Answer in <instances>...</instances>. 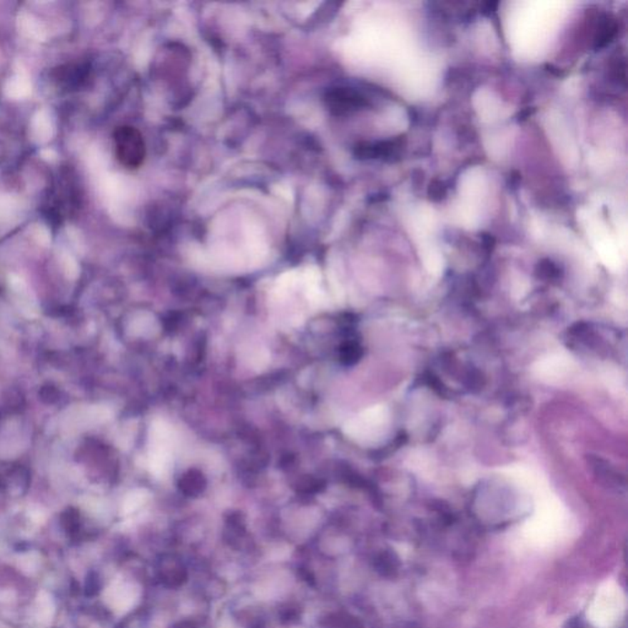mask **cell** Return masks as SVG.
Segmentation results:
<instances>
[{"instance_id":"cell-5","label":"cell","mask_w":628,"mask_h":628,"mask_svg":"<svg viewBox=\"0 0 628 628\" xmlns=\"http://www.w3.org/2000/svg\"><path fill=\"white\" fill-rule=\"evenodd\" d=\"M280 619L283 621V624H296L297 621L300 619V612H298L297 609L288 607H286V609H284V610H281V612H280Z\"/></svg>"},{"instance_id":"cell-2","label":"cell","mask_w":628,"mask_h":628,"mask_svg":"<svg viewBox=\"0 0 628 628\" xmlns=\"http://www.w3.org/2000/svg\"><path fill=\"white\" fill-rule=\"evenodd\" d=\"M158 576L163 585H166L168 588H179L186 583L188 578L186 568L176 559L163 561L161 567L158 569Z\"/></svg>"},{"instance_id":"cell-8","label":"cell","mask_w":628,"mask_h":628,"mask_svg":"<svg viewBox=\"0 0 628 628\" xmlns=\"http://www.w3.org/2000/svg\"><path fill=\"white\" fill-rule=\"evenodd\" d=\"M0 628H6V627H3V626H1V624H0Z\"/></svg>"},{"instance_id":"cell-1","label":"cell","mask_w":628,"mask_h":628,"mask_svg":"<svg viewBox=\"0 0 628 628\" xmlns=\"http://www.w3.org/2000/svg\"><path fill=\"white\" fill-rule=\"evenodd\" d=\"M114 150L118 161L129 170L139 168L144 162L145 141L140 131L134 127L123 126L114 131Z\"/></svg>"},{"instance_id":"cell-6","label":"cell","mask_w":628,"mask_h":628,"mask_svg":"<svg viewBox=\"0 0 628 628\" xmlns=\"http://www.w3.org/2000/svg\"><path fill=\"white\" fill-rule=\"evenodd\" d=\"M430 196L433 199H441V198H443L445 196V188L443 187V184L441 182H436L435 184H432L431 188H430Z\"/></svg>"},{"instance_id":"cell-4","label":"cell","mask_w":628,"mask_h":628,"mask_svg":"<svg viewBox=\"0 0 628 628\" xmlns=\"http://www.w3.org/2000/svg\"><path fill=\"white\" fill-rule=\"evenodd\" d=\"M330 102L334 108L341 112L363 105V98L358 96L355 92L336 91L330 96Z\"/></svg>"},{"instance_id":"cell-3","label":"cell","mask_w":628,"mask_h":628,"mask_svg":"<svg viewBox=\"0 0 628 628\" xmlns=\"http://www.w3.org/2000/svg\"><path fill=\"white\" fill-rule=\"evenodd\" d=\"M54 615V604L52 597L46 592H41L36 600V619L41 624H49Z\"/></svg>"},{"instance_id":"cell-7","label":"cell","mask_w":628,"mask_h":628,"mask_svg":"<svg viewBox=\"0 0 628 628\" xmlns=\"http://www.w3.org/2000/svg\"><path fill=\"white\" fill-rule=\"evenodd\" d=\"M175 628H196L192 622H181V624L175 626Z\"/></svg>"}]
</instances>
